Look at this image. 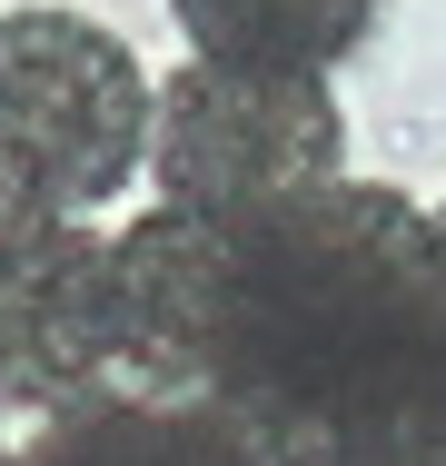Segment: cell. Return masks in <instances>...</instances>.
Wrapping results in <instances>:
<instances>
[{"label":"cell","mask_w":446,"mask_h":466,"mask_svg":"<svg viewBox=\"0 0 446 466\" xmlns=\"http://www.w3.org/2000/svg\"><path fill=\"white\" fill-rule=\"evenodd\" d=\"M109 328L129 397L208 407L248 466H446V238L407 188L139 208L109 238Z\"/></svg>","instance_id":"cell-1"},{"label":"cell","mask_w":446,"mask_h":466,"mask_svg":"<svg viewBox=\"0 0 446 466\" xmlns=\"http://www.w3.org/2000/svg\"><path fill=\"white\" fill-rule=\"evenodd\" d=\"M159 80L89 10H0V218L89 228L149 179Z\"/></svg>","instance_id":"cell-2"},{"label":"cell","mask_w":446,"mask_h":466,"mask_svg":"<svg viewBox=\"0 0 446 466\" xmlns=\"http://www.w3.org/2000/svg\"><path fill=\"white\" fill-rule=\"evenodd\" d=\"M149 179L159 208L188 218H258L288 198L348 179V109L328 80L298 70H228V60H178L149 109Z\"/></svg>","instance_id":"cell-3"},{"label":"cell","mask_w":446,"mask_h":466,"mask_svg":"<svg viewBox=\"0 0 446 466\" xmlns=\"http://www.w3.org/2000/svg\"><path fill=\"white\" fill-rule=\"evenodd\" d=\"M119 387L109 328V238L0 218V417H60Z\"/></svg>","instance_id":"cell-4"},{"label":"cell","mask_w":446,"mask_h":466,"mask_svg":"<svg viewBox=\"0 0 446 466\" xmlns=\"http://www.w3.org/2000/svg\"><path fill=\"white\" fill-rule=\"evenodd\" d=\"M188 60H228V70H298L328 80L357 60L387 20V0H169Z\"/></svg>","instance_id":"cell-5"},{"label":"cell","mask_w":446,"mask_h":466,"mask_svg":"<svg viewBox=\"0 0 446 466\" xmlns=\"http://www.w3.org/2000/svg\"><path fill=\"white\" fill-rule=\"evenodd\" d=\"M10 466H248V457L208 407L109 387V397H80V407L40 417Z\"/></svg>","instance_id":"cell-6"},{"label":"cell","mask_w":446,"mask_h":466,"mask_svg":"<svg viewBox=\"0 0 446 466\" xmlns=\"http://www.w3.org/2000/svg\"><path fill=\"white\" fill-rule=\"evenodd\" d=\"M427 218H437V238H446V198H437V208H427Z\"/></svg>","instance_id":"cell-7"}]
</instances>
